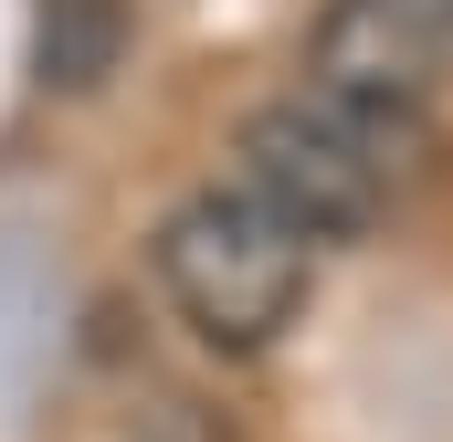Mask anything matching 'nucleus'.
Segmentation results:
<instances>
[{"instance_id": "1", "label": "nucleus", "mask_w": 453, "mask_h": 442, "mask_svg": "<svg viewBox=\"0 0 453 442\" xmlns=\"http://www.w3.org/2000/svg\"><path fill=\"white\" fill-rule=\"evenodd\" d=\"M158 285L180 306V327L201 347H274L296 327L306 285H317V253L264 211L253 190H190L180 211L158 221Z\"/></svg>"}, {"instance_id": "4", "label": "nucleus", "mask_w": 453, "mask_h": 442, "mask_svg": "<svg viewBox=\"0 0 453 442\" xmlns=\"http://www.w3.org/2000/svg\"><path fill=\"white\" fill-rule=\"evenodd\" d=\"M443 11H453V0H443Z\"/></svg>"}, {"instance_id": "3", "label": "nucleus", "mask_w": 453, "mask_h": 442, "mask_svg": "<svg viewBox=\"0 0 453 442\" xmlns=\"http://www.w3.org/2000/svg\"><path fill=\"white\" fill-rule=\"evenodd\" d=\"M443 53H453L443 0H327V21H317V95L411 126L433 106V85H443Z\"/></svg>"}, {"instance_id": "2", "label": "nucleus", "mask_w": 453, "mask_h": 442, "mask_svg": "<svg viewBox=\"0 0 453 442\" xmlns=\"http://www.w3.org/2000/svg\"><path fill=\"white\" fill-rule=\"evenodd\" d=\"M401 137H411V126L358 116V106H338V95L306 85V95H274V106L242 116V137H232L242 179H232V190H253L306 253H317V242H358V232L380 221V201H390Z\"/></svg>"}]
</instances>
